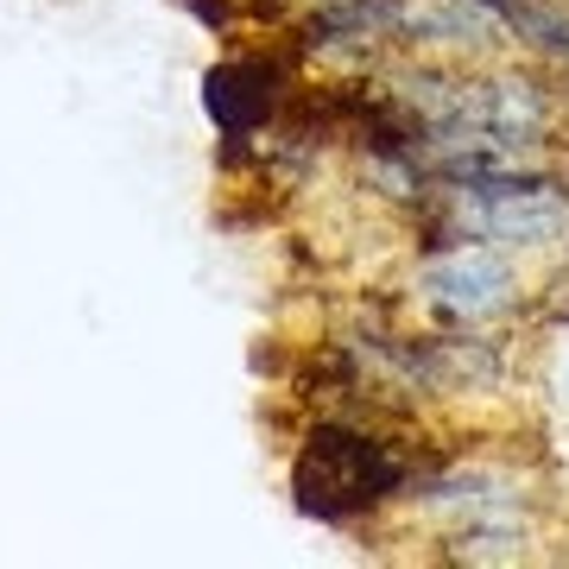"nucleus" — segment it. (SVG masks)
I'll return each mask as SVG.
<instances>
[{"label": "nucleus", "instance_id": "f257e3e1", "mask_svg": "<svg viewBox=\"0 0 569 569\" xmlns=\"http://www.w3.org/2000/svg\"><path fill=\"white\" fill-rule=\"evenodd\" d=\"M399 488H406V456L392 443H380V437H367V430H348V425H317L305 437L298 468H291L298 512L329 519V526L380 507Z\"/></svg>", "mask_w": 569, "mask_h": 569}, {"label": "nucleus", "instance_id": "f03ea898", "mask_svg": "<svg viewBox=\"0 0 569 569\" xmlns=\"http://www.w3.org/2000/svg\"><path fill=\"white\" fill-rule=\"evenodd\" d=\"M418 284H425V298L437 310L462 317V323H481V317L512 305L519 272H512L500 253H488V247H449V253H437V260L425 266Z\"/></svg>", "mask_w": 569, "mask_h": 569}, {"label": "nucleus", "instance_id": "7ed1b4c3", "mask_svg": "<svg viewBox=\"0 0 569 569\" xmlns=\"http://www.w3.org/2000/svg\"><path fill=\"white\" fill-rule=\"evenodd\" d=\"M279 82L284 70L266 58H228L216 63V70H203V114L222 133H253V127H266V114L279 108Z\"/></svg>", "mask_w": 569, "mask_h": 569}, {"label": "nucleus", "instance_id": "20e7f679", "mask_svg": "<svg viewBox=\"0 0 569 569\" xmlns=\"http://www.w3.org/2000/svg\"><path fill=\"white\" fill-rule=\"evenodd\" d=\"M178 7H190V20L203 26V32H228L234 26V7L228 0H178Z\"/></svg>", "mask_w": 569, "mask_h": 569}]
</instances>
